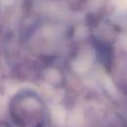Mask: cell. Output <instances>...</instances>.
Returning a JSON list of instances; mask_svg holds the SVG:
<instances>
[{
	"label": "cell",
	"mask_w": 127,
	"mask_h": 127,
	"mask_svg": "<svg viewBox=\"0 0 127 127\" xmlns=\"http://www.w3.org/2000/svg\"><path fill=\"white\" fill-rule=\"evenodd\" d=\"M0 127H9V126H8L7 124H3V123H2V124H0Z\"/></svg>",
	"instance_id": "1"
}]
</instances>
